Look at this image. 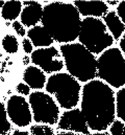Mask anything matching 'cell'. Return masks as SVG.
<instances>
[{
  "label": "cell",
  "instance_id": "obj_23",
  "mask_svg": "<svg viewBox=\"0 0 125 135\" xmlns=\"http://www.w3.org/2000/svg\"><path fill=\"white\" fill-rule=\"evenodd\" d=\"M117 15L119 16V18L121 19V21L125 24V1H121L118 5H117V11H116Z\"/></svg>",
  "mask_w": 125,
  "mask_h": 135
},
{
  "label": "cell",
  "instance_id": "obj_13",
  "mask_svg": "<svg viewBox=\"0 0 125 135\" xmlns=\"http://www.w3.org/2000/svg\"><path fill=\"white\" fill-rule=\"evenodd\" d=\"M23 81L31 89L40 90L46 86L45 72L37 66H27L23 72Z\"/></svg>",
  "mask_w": 125,
  "mask_h": 135
},
{
  "label": "cell",
  "instance_id": "obj_27",
  "mask_svg": "<svg viewBox=\"0 0 125 135\" xmlns=\"http://www.w3.org/2000/svg\"><path fill=\"white\" fill-rule=\"evenodd\" d=\"M11 135H29L28 132L26 131H21V130H15Z\"/></svg>",
  "mask_w": 125,
  "mask_h": 135
},
{
  "label": "cell",
  "instance_id": "obj_18",
  "mask_svg": "<svg viewBox=\"0 0 125 135\" xmlns=\"http://www.w3.org/2000/svg\"><path fill=\"white\" fill-rule=\"evenodd\" d=\"M116 115L125 123V87L116 93Z\"/></svg>",
  "mask_w": 125,
  "mask_h": 135
},
{
  "label": "cell",
  "instance_id": "obj_22",
  "mask_svg": "<svg viewBox=\"0 0 125 135\" xmlns=\"http://www.w3.org/2000/svg\"><path fill=\"white\" fill-rule=\"evenodd\" d=\"M30 87L25 83H19L17 85V87H16L17 92L22 94V95H30Z\"/></svg>",
  "mask_w": 125,
  "mask_h": 135
},
{
  "label": "cell",
  "instance_id": "obj_16",
  "mask_svg": "<svg viewBox=\"0 0 125 135\" xmlns=\"http://www.w3.org/2000/svg\"><path fill=\"white\" fill-rule=\"evenodd\" d=\"M23 9V2L21 1H6L1 9V16L6 21H13L21 15Z\"/></svg>",
  "mask_w": 125,
  "mask_h": 135
},
{
  "label": "cell",
  "instance_id": "obj_32",
  "mask_svg": "<svg viewBox=\"0 0 125 135\" xmlns=\"http://www.w3.org/2000/svg\"><path fill=\"white\" fill-rule=\"evenodd\" d=\"M4 1H0V13H1V9H2V7H3V5H4Z\"/></svg>",
  "mask_w": 125,
  "mask_h": 135
},
{
  "label": "cell",
  "instance_id": "obj_29",
  "mask_svg": "<svg viewBox=\"0 0 125 135\" xmlns=\"http://www.w3.org/2000/svg\"><path fill=\"white\" fill-rule=\"evenodd\" d=\"M119 3H120V1H117V0H110V1L106 2L107 5H108V4H110V5H116V4L118 5Z\"/></svg>",
  "mask_w": 125,
  "mask_h": 135
},
{
  "label": "cell",
  "instance_id": "obj_17",
  "mask_svg": "<svg viewBox=\"0 0 125 135\" xmlns=\"http://www.w3.org/2000/svg\"><path fill=\"white\" fill-rule=\"evenodd\" d=\"M12 125L8 120L7 111L4 104L0 102V135H11Z\"/></svg>",
  "mask_w": 125,
  "mask_h": 135
},
{
  "label": "cell",
  "instance_id": "obj_9",
  "mask_svg": "<svg viewBox=\"0 0 125 135\" xmlns=\"http://www.w3.org/2000/svg\"><path fill=\"white\" fill-rule=\"evenodd\" d=\"M7 116L17 127H27L32 120L30 105L21 95H12L6 104Z\"/></svg>",
  "mask_w": 125,
  "mask_h": 135
},
{
  "label": "cell",
  "instance_id": "obj_21",
  "mask_svg": "<svg viewBox=\"0 0 125 135\" xmlns=\"http://www.w3.org/2000/svg\"><path fill=\"white\" fill-rule=\"evenodd\" d=\"M112 135H125V124L121 119H115L110 126Z\"/></svg>",
  "mask_w": 125,
  "mask_h": 135
},
{
  "label": "cell",
  "instance_id": "obj_30",
  "mask_svg": "<svg viewBox=\"0 0 125 135\" xmlns=\"http://www.w3.org/2000/svg\"><path fill=\"white\" fill-rule=\"evenodd\" d=\"M30 61L31 60L29 59V57H24V58H23V64H24V65H28Z\"/></svg>",
  "mask_w": 125,
  "mask_h": 135
},
{
  "label": "cell",
  "instance_id": "obj_8",
  "mask_svg": "<svg viewBox=\"0 0 125 135\" xmlns=\"http://www.w3.org/2000/svg\"><path fill=\"white\" fill-rule=\"evenodd\" d=\"M30 60L34 66L42 69L45 73H58L65 66L61 51L52 46L33 50Z\"/></svg>",
  "mask_w": 125,
  "mask_h": 135
},
{
  "label": "cell",
  "instance_id": "obj_26",
  "mask_svg": "<svg viewBox=\"0 0 125 135\" xmlns=\"http://www.w3.org/2000/svg\"><path fill=\"white\" fill-rule=\"evenodd\" d=\"M119 45H120L121 51H122V54H123V56H124V58H125V34L123 35V37L121 38V40H120V42H119Z\"/></svg>",
  "mask_w": 125,
  "mask_h": 135
},
{
  "label": "cell",
  "instance_id": "obj_1",
  "mask_svg": "<svg viewBox=\"0 0 125 135\" xmlns=\"http://www.w3.org/2000/svg\"><path fill=\"white\" fill-rule=\"evenodd\" d=\"M81 112L90 130L105 131L116 117V95L112 87L101 80H93L81 90Z\"/></svg>",
  "mask_w": 125,
  "mask_h": 135
},
{
  "label": "cell",
  "instance_id": "obj_4",
  "mask_svg": "<svg viewBox=\"0 0 125 135\" xmlns=\"http://www.w3.org/2000/svg\"><path fill=\"white\" fill-rule=\"evenodd\" d=\"M81 90L79 82L69 73H54L46 83V91L54 95L62 108L68 110L74 109L78 105Z\"/></svg>",
  "mask_w": 125,
  "mask_h": 135
},
{
  "label": "cell",
  "instance_id": "obj_6",
  "mask_svg": "<svg viewBox=\"0 0 125 135\" xmlns=\"http://www.w3.org/2000/svg\"><path fill=\"white\" fill-rule=\"evenodd\" d=\"M78 40L79 43L93 55H99L105 51L115 41L113 36L107 32L105 23L98 18L92 17L82 20Z\"/></svg>",
  "mask_w": 125,
  "mask_h": 135
},
{
  "label": "cell",
  "instance_id": "obj_7",
  "mask_svg": "<svg viewBox=\"0 0 125 135\" xmlns=\"http://www.w3.org/2000/svg\"><path fill=\"white\" fill-rule=\"evenodd\" d=\"M32 119L37 124L55 125L60 120V108L54 100L46 92L34 91L29 95Z\"/></svg>",
  "mask_w": 125,
  "mask_h": 135
},
{
  "label": "cell",
  "instance_id": "obj_3",
  "mask_svg": "<svg viewBox=\"0 0 125 135\" xmlns=\"http://www.w3.org/2000/svg\"><path fill=\"white\" fill-rule=\"evenodd\" d=\"M61 54L68 73L78 82L88 83L98 76L96 57L80 43L62 44Z\"/></svg>",
  "mask_w": 125,
  "mask_h": 135
},
{
  "label": "cell",
  "instance_id": "obj_24",
  "mask_svg": "<svg viewBox=\"0 0 125 135\" xmlns=\"http://www.w3.org/2000/svg\"><path fill=\"white\" fill-rule=\"evenodd\" d=\"M13 27H14V30L16 31V33L19 35L20 37H24L25 34H26L23 24L21 22H19V21H14L13 22Z\"/></svg>",
  "mask_w": 125,
  "mask_h": 135
},
{
  "label": "cell",
  "instance_id": "obj_20",
  "mask_svg": "<svg viewBox=\"0 0 125 135\" xmlns=\"http://www.w3.org/2000/svg\"><path fill=\"white\" fill-rule=\"evenodd\" d=\"M30 135H54V130L49 125L35 124L32 125L29 129Z\"/></svg>",
  "mask_w": 125,
  "mask_h": 135
},
{
  "label": "cell",
  "instance_id": "obj_31",
  "mask_svg": "<svg viewBox=\"0 0 125 135\" xmlns=\"http://www.w3.org/2000/svg\"><path fill=\"white\" fill-rule=\"evenodd\" d=\"M91 135H110V133H107L106 131H101V132H95V133H92Z\"/></svg>",
  "mask_w": 125,
  "mask_h": 135
},
{
  "label": "cell",
  "instance_id": "obj_28",
  "mask_svg": "<svg viewBox=\"0 0 125 135\" xmlns=\"http://www.w3.org/2000/svg\"><path fill=\"white\" fill-rule=\"evenodd\" d=\"M56 135H84V134L74 133V132H69V131H61V132H59Z\"/></svg>",
  "mask_w": 125,
  "mask_h": 135
},
{
  "label": "cell",
  "instance_id": "obj_15",
  "mask_svg": "<svg viewBox=\"0 0 125 135\" xmlns=\"http://www.w3.org/2000/svg\"><path fill=\"white\" fill-rule=\"evenodd\" d=\"M103 22L115 40H120V38L123 37V34L125 33V24L121 21L115 11H110L103 17Z\"/></svg>",
  "mask_w": 125,
  "mask_h": 135
},
{
  "label": "cell",
  "instance_id": "obj_12",
  "mask_svg": "<svg viewBox=\"0 0 125 135\" xmlns=\"http://www.w3.org/2000/svg\"><path fill=\"white\" fill-rule=\"evenodd\" d=\"M74 6L77 8L80 15L86 18L104 17L110 11L108 5L103 1H74Z\"/></svg>",
  "mask_w": 125,
  "mask_h": 135
},
{
  "label": "cell",
  "instance_id": "obj_11",
  "mask_svg": "<svg viewBox=\"0 0 125 135\" xmlns=\"http://www.w3.org/2000/svg\"><path fill=\"white\" fill-rule=\"evenodd\" d=\"M44 7L35 1H24L21 13V23L27 27H34L43 18Z\"/></svg>",
  "mask_w": 125,
  "mask_h": 135
},
{
  "label": "cell",
  "instance_id": "obj_25",
  "mask_svg": "<svg viewBox=\"0 0 125 135\" xmlns=\"http://www.w3.org/2000/svg\"><path fill=\"white\" fill-rule=\"evenodd\" d=\"M22 46H23V49L25 51V54H32L33 52V45L31 43V41L27 38L23 39L22 41Z\"/></svg>",
  "mask_w": 125,
  "mask_h": 135
},
{
  "label": "cell",
  "instance_id": "obj_5",
  "mask_svg": "<svg viewBox=\"0 0 125 135\" xmlns=\"http://www.w3.org/2000/svg\"><path fill=\"white\" fill-rule=\"evenodd\" d=\"M98 78L114 88L125 87V58L121 49L112 47L97 59Z\"/></svg>",
  "mask_w": 125,
  "mask_h": 135
},
{
  "label": "cell",
  "instance_id": "obj_10",
  "mask_svg": "<svg viewBox=\"0 0 125 135\" xmlns=\"http://www.w3.org/2000/svg\"><path fill=\"white\" fill-rule=\"evenodd\" d=\"M58 129L84 135H91L90 128L81 110L76 108L65 111L62 113L58 123Z\"/></svg>",
  "mask_w": 125,
  "mask_h": 135
},
{
  "label": "cell",
  "instance_id": "obj_2",
  "mask_svg": "<svg viewBox=\"0 0 125 135\" xmlns=\"http://www.w3.org/2000/svg\"><path fill=\"white\" fill-rule=\"evenodd\" d=\"M42 26L59 43H67L78 39L81 18L72 3L52 2L44 6Z\"/></svg>",
  "mask_w": 125,
  "mask_h": 135
},
{
  "label": "cell",
  "instance_id": "obj_14",
  "mask_svg": "<svg viewBox=\"0 0 125 135\" xmlns=\"http://www.w3.org/2000/svg\"><path fill=\"white\" fill-rule=\"evenodd\" d=\"M27 36L32 45L40 48L50 47L54 42L52 37L48 34V32L42 25H37L34 27L29 28V31L27 32Z\"/></svg>",
  "mask_w": 125,
  "mask_h": 135
},
{
  "label": "cell",
  "instance_id": "obj_19",
  "mask_svg": "<svg viewBox=\"0 0 125 135\" xmlns=\"http://www.w3.org/2000/svg\"><path fill=\"white\" fill-rule=\"evenodd\" d=\"M1 44H2L3 49L7 54H16L19 49V42H18L17 38L13 35H6L2 39Z\"/></svg>",
  "mask_w": 125,
  "mask_h": 135
}]
</instances>
